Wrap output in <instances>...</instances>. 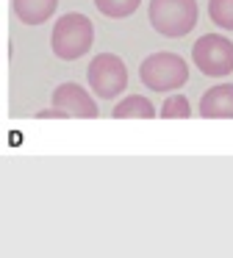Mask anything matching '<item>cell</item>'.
I'll return each instance as SVG.
<instances>
[{"mask_svg":"<svg viewBox=\"0 0 233 258\" xmlns=\"http://www.w3.org/2000/svg\"><path fill=\"white\" fill-rule=\"evenodd\" d=\"M94 42V25L86 14L70 12L55 20L53 34H50V47L61 61H75L92 50Z\"/></svg>","mask_w":233,"mask_h":258,"instance_id":"cell-1","label":"cell"},{"mask_svg":"<svg viewBox=\"0 0 233 258\" xmlns=\"http://www.w3.org/2000/svg\"><path fill=\"white\" fill-rule=\"evenodd\" d=\"M139 81L142 86L153 92H175L186 86L189 81V64L178 53H150L142 64H139Z\"/></svg>","mask_w":233,"mask_h":258,"instance_id":"cell-2","label":"cell"},{"mask_svg":"<svg viewBox=\"0 0 233 258\" xmlns=\"http://www.w3.org/2000/svg\"><path fill=\"white\" fill-rule=\"evenodd\" d=\"M150 25L166 39H181L197 25V0H150Z\"/></svg>","mask_w":233,"mask_h":258,"instance_id":"cell-3","label":"cell"},{"mask_svg":"<svg viewBox=\"0 0 233 258\" xmlns=\"http://www.w3.org/2000/svg\"><path fill=\"white\" fill-rule=\"evenodd\" d=\"M86 81H89V89L100 100H114L116 95H122L128 89V67L114 53H100L89 61Z\"/></svg>","mask_w":233,"mask_h":258,"instance_id":"cell-4","label":"cell"},{"mask_svg":"<svg viewBox=\"0 0 233 258\" xmlns=\"http://www.w3.org/2000/svg\"><path fill=\"white\" fill-rule=\"evenodd\" d=\"M192 61L208 78H225L233 73V42L222 34H203L192 47Z\"/></svg>","mask_w":233,"mask_h":258,"instance_id":"cell-5","label":"cell"},{"mask_svg":"<svg viewBox=\"0 0 233 258\" xmlns=\"http://www.w3.org/2000/svg\"><path fill=\"white\" fill-rule=\"evenodd\" d=\"M50 106L61 108L67 117H81V119H94V117H97V100H94L83 86L72 84V81H70V84L55 86Z\"/></svg>","mask_w":233,"mask_h":258,"instance_id":"cell-6","label":"cell"},{"mask_svg":"<svg viewBox=\"0 0 233 258\" xmlns=\"http://www.w3.org/2000/svg\"><path fill=\"white\" fill-rule=\"evenodd\" d=\"M200 117L205 119H233V84L211 86L200 97Z\"/></svg>","mask_w":233,"mask_h":258,"instance_id":"cell-7","label":"cell"},{"mask_svg":"<svg viewBox=\"0 0 233 258\" xmlns=\"http://www.w3.org/2000/svg\"><path fill=\"white\" fill-rule=\"evenodd\" d=\"M11 9H14L17 20L25 25H42L59 9V0H11Z\"/></svg>","mask_w":233,"mask_h":258,"instance_id":"cell-8","label":"cell"},{"mask_svg":"<svg viewBox=\"0 0 233 258\" xmlns=\"http://www.w3.org/2000/svg\"><path fill=\"white\" fill-rule=\"evenodd\" d=\"M155 114H158V111H155V106L147 100V97L128 95V97H122V100L114 106L111 117H114V119H153Z\"/></svg>","mask_w":233,"mask_h":258,"instance_id":"cell-9","label":"cell"},{"mask_svg":"<svg viewBox=\"0 0 233 258\" xmlns=\"http://www.w3.org/2000/svg\"><path fill=\"white\" fill-rule=\"evenodd\" d=\"M139 3H142V0H94L97 12L103 14V17H108V20L131 17V14L139 9Z\"/></svg>","mask_w":233,"mask_h":258,"instance_id":"cell-10","label":"cell"},{"mask_svg":"<svg viewBox=\"0 0 233 258\" xmlns=\"http://www.w3.org/2000/svg\"><path fill=\"white\" fill-rule=\"evenodd\" d=\"M208 17L219 28L233 31V0H208Z\"/></svg>","mask_w":233,"mask_h":258,"instance_id":"cell-11","label":"cell"},{"mask_svg":"<svg viewBox=\"0 0 233 258\" xmlns=\"http://www.w3.org/2000/svg\"><path fill=\"white\" fill-rule=\"evenodd\" d=\"M161 117L164 119H189V114H192V106H189V100L183 95H169L164 100V106H161Z\"/></svg>","mask_w":233,"mask_h":258,"instance_id":"cell-12","label":"cell"},{"mask_svg":"<svg viewBox=\"0 0 233 258\" xmlns=\"http://www.w3.org/2000/svg\"><path fill=\"white\" fill-rule=\"evenodd\" d=\"M36 119H67V114L61 111V108H53V106H50L47 111H39Z\"/></svg>","mask_w":233,"mask_h":258,"instance_id":"cell-13","label":"cell"}]
</instances>
